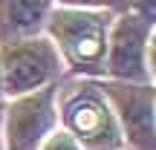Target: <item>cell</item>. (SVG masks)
Returning a JSON list of instances; mask_svg holds the SVG:
<instances>
[{
  "instance_id": "cell-7",
  "label": "cell",
  "mask_w": 156,
  "mask_h": 150,
  "mask_svg": "<svg viewBox=\"0 0 156 150\" xmlns=\"http://www.w3.org/2000/svg\"><path fill=\"white\" fill-rule=\"evenodd\" d=\"M46 12H49L46 3H3L0 6V40L35 32Z\"/></svg>"
},
{
  "instance_id": "cell-3",
  "label": "cell",
  "mask_w": 156,
  "mask_h": 150,
  "mask_svg": "<svg viewBox=\"0 0 156 150\" xmlns=\"http://www.w3.org/2000/svg\"><path fill=\"white\" fill-rule=\"evenodd\" d=\"M52 127V89L41 95L17 101L9 110V147L12 150H35Z\"/></svg>"
},
{
  "instance_id": "cell-6",
  "label": "cell",
  "mask_w": 156,
  "mask_h": 150,
  "mask_svg": "<svg viewBox=\"0 0 156 150\" xmlns=\"http://www.w3.org/2000/svg\"><path fill=\"white\" fill-rule=\"evenodd\" d=\"M147 26L139 17H122L113 35V58L110 69L122 78H142L145 67H142V44H145Z\"/></svg>"
},
{
  "instance_id": "cell-1",
  "label": "cell",
  "mask_w": 156,
  "mask_h": 150,
  "mask_svg": "<svg viewBox=\"0 0 156 150\" xmlns=\"http://www.w3.org/2000/svg\"><path fill=\"white\" fill-rule=\"evenodd\" d=\"M61 49L78 69H98L104 58V40H107V23L95 12H75L64 9L58 12L52 23Z\"/></svg>"
},
{
  "instance_id": "cell-2",
  "label": "cell",
  "mask_w": 156,
  "mask_h": 150,
  "mask_svg": "<svg viewBox=\"0 0 156 150\" xmlns=\"http://www.w3.org/2000/svg\"><path fill=\"white\" fill-rule=\"evenodd\" d=\"M3 84L6 92H29L41 87L52 72H55V52L44 40H29V44H15L3 52Z\"/></svg>"
},
{
  "instance_id": "cell-5",
  "label": "cell",
  "mask_w": 156,
  "mask_h": 150,
  "mask_svg": "<svg viewBox=\"0 0 156 150\" xmlns=\"http://www.w3.org/2000/svg\"><path fill=\"white\" fill-rule=\"evenodd\" d=\"M67 121L78 133V139L87 141L93 150H107V147H113L119 141L110 116H107L104 104H101L95 95H81V98L69 101Z\"/></svg>"
},
{
  "instance_id": "cell-10",
  "label": "cell",
  "mask_w": 156,
  "mask_h": 150,
  "mask_svg": "<svg viewBox=\"0 0 156 150\" xmlns=\"http://www.w3.org/2000/svg\"><path fill=\"white\" fill-rule=\"evenodd\" d=\"M0 89H3V72H0Z\"/></svg>"
},
{
  "instance_id": "cell-4",
  "label": "cell",
  "mask_w": 156,
  "mask_h": 150,
  "mask_svg": "<svg viewBox=\"0 0 156 150\" xmlns=\"http://www.w3.org/2000/svg\"><path fill=\"white\" fill-rule=\"evenodd\" d=\"M113 101L122 110V121L139 150H156V118H153V92L142 87H110Z\"/></svg>"
},
{
  "instance_id": "cell-8",
  "label": "cell",
  "mask_w": 156,
  "mask_h": 150,
  "mask_svg": "<svg viewBox=\"0 0 156 150\" xmlns=\"http://www.w3.org/2000/svg\"><path fill=\"white\" fill-rule=\"evenodd\" d=\"M46 150H78V145L69 136H64V133H58V136H52L49 139V145H46Z\"/></svg>"
},
{
  "instance_id": "cell-9",
  "label": "cell",
  "mask_w": 156,
  "mask_h": 150,
  "mask_svg": "<svg viewBox=\"0 0 156 150\" xmlns=\"http://www.w3.org/2000/svg\"><path fill=\"white\" fill-rule=\"evenodd\" d=\"M151 58H153V69H156V40H153V52H151Z\"/></svg>"
}]
</instances>
